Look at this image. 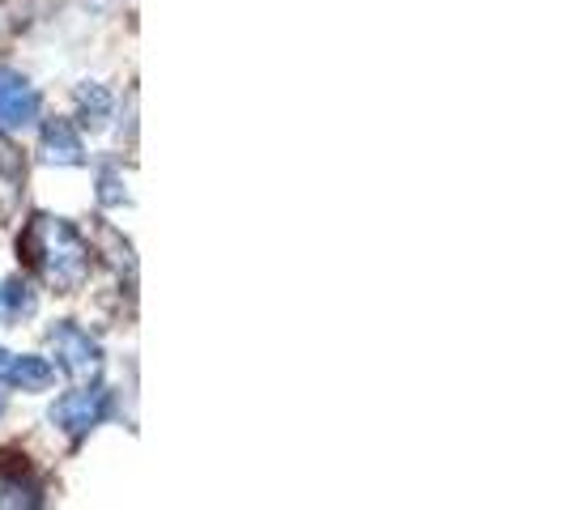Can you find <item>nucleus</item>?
Returning a JSON list of instances; mask_svg holds the SVG:
<instances>
[{"instance_id": "2", "label": "nucleus", "mask_w": 566, "mask_h": 510, "mask_svg": "<svg viewBox=\"0 0 566 510\" xmlns=\"http://www.w3.org/2000/svg\"><path fill=\"white\" fill-rule=\"evenodd\" d=\"M107 413H112V392L94 383V387H77V392H69V396H60L56 408H52V422H56L64 434L85 438L94 425H103Z\"/></svg>"}, {"instance_id": "7", "label": "nucleus", "mask_w": 566, "mask_h": 510, "mask_svg": "<svg viewBox=\"0 0 566 510\" xmlns=\"http://www.w3.org/2000/svg\"><path fill=\"white\" fill-rule=\"evenodd\" d=\"M77 107H82L90 128H103L107 115H112V94H107V85H98V82L77 85Z\"/></svg>"}, {"instance_id": "11", "label": "nucleus", "mask_w": 566, "mask_h": 510, "mask_svg": "<svg viewBox=\"0 0 566 510\" xmlns=\"http://www.w3.org/2000/svg\"><path fill=\"white\" fill-rule=\"evenodd\" d=\"M0 413H4V396H0Z\"/></svg>"}, {"instance_id": "9", "label": "nucleus", "mask_w": 566, "mask_h": 510, "mask_svg": "<svg viewBox=\"0 0 566 510\" xmlns=\"http://www.w3.org/2000/svg\"><path fill=\"white\" fill-rule=\"evenodd\" d=\"M98 183H103V188H98V200H103V204H124V200H128V192H119V174H115V170H103Z\"/></svg>"}, {"instance_id": "6", "label": "nucleus", "mask_w": 566, "mask_h": 510, "mask_svg": "<svg viewBox=\"0 0 566 510\" xmlns=\"http://www.w3.org/2000/svg\"><path fill=\"white\" fill-rule=\"evenodd\" d=\"M9 387H22V392H48L56 383V366L39 353H13V366H9Z\"/></svg>"}, {"instance_id": "3", "label": "nucleus", "mask_w": 566, "mask_h": 510, "mask_svg": "<svg viewBox=\"0 0 566 510\" xmlns=\"http://www.w3.org/2000/svg\"><path fill=\"white\" fill-rule=\"evenodd\" d=\"M48 340H52V349H56L60 358V370H69L73 379H98V370H103V349H98V340L90 337L85 328H77V323H56L52 332H48Z\"/></svg>"}, {"instance_id": "4", "label": "nucleus", "mask_w": 566, "mask_h": 510, "mask_svg": "<svg viewBox=\"0 0 566 510\" xmlns=\"http://www.w3.org/2000/svg\"><path fill=\"white\" fill-rule=\"evenodd\" d=\"M39 89L18 73L0 68V132H22L39 119Z\"/></svg>"}, {"instance_id": "10", "label": "nucleus", "mask_w": 566, "mask_h": 510, "mask_svg": "<svg viewBox=\"0 0 566 510\" xmlns=\"http://www.w3.org/2000/svg\"><path fill=\"white\" fill-rule=\"evenodd\" d=\"M9 366H13V353H9V349H0V383L9 379Z\"/></svg>"}, {"instance_id": "8", "label": "nucleus", "mask_w": 566, "mask_h": 510, "mask_svg": "<svg viewBox=\"0 0 566 510\" xmlns=\"http://www.w3.org/2000/svg\"><path fill=\"white\" fill-rule=\"evenodd\" d=\"M34 311V294L27 281H4L0 285V323H13L22 315Z\"/></svg>"}, {"instance_id": "1", "label": "nucleus", "mask_w": 566, "mask_h": 510, "mask_svg": "<svg viewBox=\"0 0 566 510\" xmlns=\"http://www.w3.org/2000/svg\"><path fill=\"white\" fill-rule=\"evenodd\" d=\"M22 252H30L34 268L43 273V281L56 285L60 294L82 289V281L90 277V243L64 217L39 213L30 222L27 238H22Z\"/></svg>"}, {"instance_id": "5", "label": "nucleus", "mask_w": 566, "mask_h": 510, "mask_svg": "<svg viewBox=\"0 0 566 510\" xmlns=\"http://www.w3.org/2000/svg\"><path fill=\"white\" fill-rule=\"evenodd\" d=\"M43 158L56 162V167H82L85 162L82 132L69 119H48L43 124Z\"/></svg>"}]
</instances>
